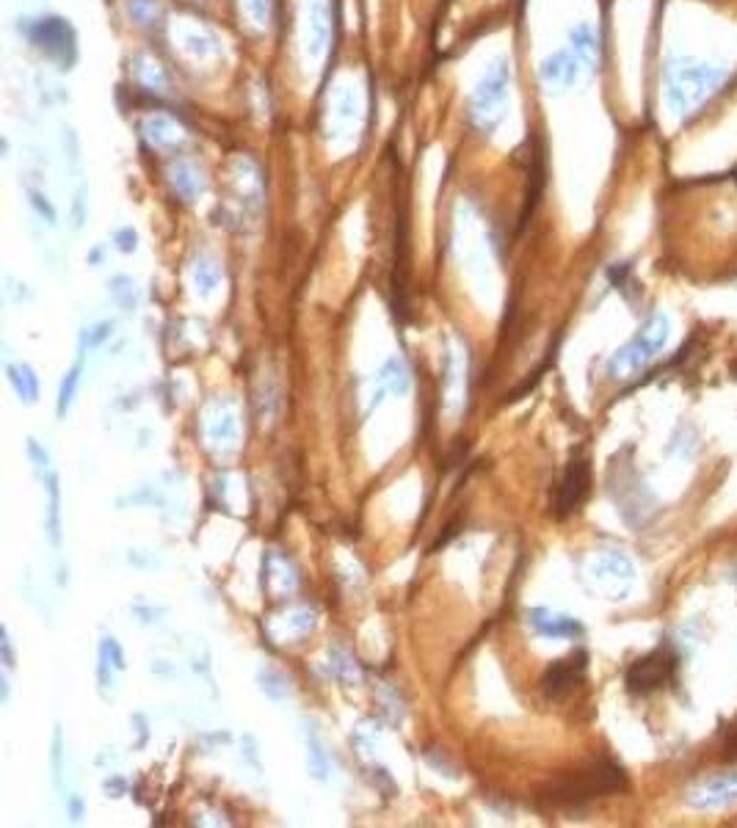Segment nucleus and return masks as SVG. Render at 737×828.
Masks as SVG:
<instances>
[{"label": "nucleus", "mask_w": 737, "mask_h": 828, "mask_svg": "<svg viewBox=\"0 0 737 828\" xmlns=\"http://www.w3.org/2000/svg\"><path fill=\"white\" fill-rule=\"evenodd\" d=\"M624 787H627V773L613 759H597L583 771L555 779L542 793V801L550 806H583L588 801L619 793Z\"/></svg>", "instance_id": "1"}, {"label": "nucleus", "mask_w": 737, "mask_h": 828, "mask_svg": "<svg viewBox=\"0 0 737 828\" xmlns=\"http://www.w3.org/2000/svg\"><path fill=\"white\" fill-rule=\"evenodd\" d=\"M680 674V655L671 644H660L649 655L633 660L624 671V688L633 696H652L657 690L677 682Z\"/></svg>", "instance_id": "2"}, {"label": "nucleus", "mask_w": 737, "mask_h": 828, "mask_svg": "<svg viewBox=\"0 0 737 828\" xmlns=\"http://www.w3.org/2000/svg\"><path fill=\"white\" fill-rule=\"evenodd\" d=\"M591 483H594V478H591V459H588L586 453L575 450V456L569 459L564 475H561V481L555 486V517L566 519L569 514H575L577 508L586 503V497L591 495Z\"/></svg>", "instance_id": "3"}, {"label": "nucleus", "mask_w": 737, "mask_h": 828, "mask_svg": "<svg viewBox=\"0 0 737 828\" xmlns=\"http://www.w3.org/2000/svg\"><path fill=\"white\" fill-rule=\"evenodd\" d=\"M666 332H668L666 318H663V315H652V318L644 323V329L638 332V337H635L633 343L627 345V348H622V351L613 357V362H611L613 376H616V379H624V376H630V373H635V370L644 368L646 362L655 357L657 348L663 345Z\"/></svg>", "instance_id": "4"}, {"label": "nucleus", "mask_w": 737, "mask_h": 828, "mask_svg": "<svg viewBox=\"0 0 737 828\" xmlns=\"http://www.w3.org/2000/svg\"><path fill=\"white\" fill-rule=\"evenodd\" d=\"M586 668L588 655L583 649H577V652H572V655L564 657V660H555L553 666L544 671V693H547L550 699H564V696H569V693L583 682Z\"/></svg>", "instance_id": "5"}, {"label": "nucleus", "mask_w": 737, "mask_h": 828, "mask_svg": "<svg viewBox=\"0 0 737 828\" xmlns=\"http://www.w3.org/2000/svg\"><path fill=\"white\" fill-rule=\"evenodd\" d=\"M737 798V773H724V776H715L710 782L699 784L691 793L693 806H718Z\"/></svg>", "instance_id": "6"}, {"label": "nucleus", "mask_w": 737, "mask_h": 828, "mask_svg": "<svg viewBox=\"0 0 737 828\" xmlns=\"http://www.w3.org/2000/svg\"><path fill=\"white\" fill-rule=\"evenodd\" d=\"M530 624L536 627V633L550 635V638H575L583 635V624L569 616H558L550 610H533L530 613Z\"/></svg>", "instance_id": "7"}, {"label": "nucleus", "mask_w": 737, "mask_h": 828, "mask_svg": "<svg viewBox=\"0 0 737 828\" xmlns=\"http://www.w3.org/2000/svg\"><path fill=\"white\" fill-rule=\"evenodd\" d=\"M36 42H42L47 53H67V47L72 50V31L64 20H42L36 25Z\"/></svg>", "instance_id": "8"}, {"label": "nucleus", "mask_w": 737, "mask_h": 828, "mask_svg": "<svg viewBox=\"0 0 737 828\" xmlns=\"http://www.w3.org/2000/svg\"><path fill=\"white\" fill-rule=\"evenodd\" d=\"M577 75V67L572 58L566 56V53H555L553 58H547L542 64V78L547 86H555V89H561V86H569V83L575 81Z\"/></svg>", "instance_id": "9"}, {"label": "nucleus", "mask_w": 737, "mask_h": 828, "mask_svg": "<svg viewBox=\"0 0 737 828\" xmlns=\"http://www.w3.org/2000/svg\"><path fill=\"white\" fill-rule=\"evenodd\" d=\"M572 45H575V53L583 61H594V56H597V39H594V34H591V28H577L575 34H572Z\"/></svg>", "instance_id": "10"}, {"label": "nucleus", "mask_w": 737, "mask_h": 828, "mask_svg": "<svg viewBox=\"0 0 737 828\" xmlns=\"http://www.w3.org/2000/svg\"><path fill=\"white\" fill-rule=\"evenodd\" d=\"M12 381H14V387H17V392H20V395H23L25 401H36V376H34V370L31 368H12Z\"/></svg>", "instance_id": "11"}, {"label": "nucleus", "mask_w": 737, "mask_h": 828, "mask_svg": "<svg viewBox=\"0 0 737 828\" xmlns=\"http://www.w3.org/2000/svg\"><path fill=\"white\" fill-rule=\"evenodd\" d=\"M78 373H81V370L75 368L70 373V376L64 379V384H61V398H58V414H64V412H67V406H70L72 395H75V387H78Z\"/></svg>", "instance_id": "12"}, {"label": "nucleus", "mask_w": 737, "mask_h": 828, "mask_svg": "<svg viewBox=\"0 0 737 828\" xmlns=\"http://www.w3.org/2000/svg\"><path fill=\"white\" fill-rule=\"evenodd\" d=\"M724 759L726 762H737V729L729 735V740L724 743Z\"/></svg>", "instance_id": "13"}]
</instances>
